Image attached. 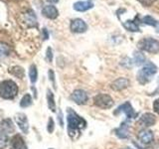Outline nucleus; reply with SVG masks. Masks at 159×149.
<instances>
[{
    "label": "nucleus",
    "mask_w": 159,
    "mask_h": 149,
    "mask_svg": "<svg viewBox=\"0 0 159 149\" xmlns=\"http://www.w3.org/2000/svg\"><path fill=\"white\" fill-rule=\"evenodd\" d=\"M67 122L69 136L73 139L77 138L76 134H78V136H80L81 131L87 126V121L70 107L68 108L67 111Z\"/></svg>",
    "instance_id": "f257e3e1"
},
{
    "label": "nucleus",
    "mask_w": 159,
    "mask_h": 149,
    "mask_svg": "<svg viewBox=\"0 0 159 149\" xmlns=\"http://www.w3.org/2000/svg\"><path fill=\"white\" fill-rule=\"evenodd\" d=\"M158 69L157 67L151 62L146 63L144 66L139 70L137 74H136V79L139 84H145L151 81L152 77L157 73Z\"/></svg>",
    "instance_id": "f03ea898"
},
{
    "label": "nucleus",
    "mask_w": 159,
    "mask_h": 149,
    "mask_svg": "<svg viewBox=\"0 0 159 149\" xmlns=\"http://www.w3.org/2000/svg\"><path fill=\"white\" fill-rule=\"evenodd\" d=\"M18 94L17 84L11 79H5L0 83V97L4 99H13Z\"/></svg>",
    "instance_id": "7ed1b4c3"
},
{
    "label": "nucleus",
    "mask_w": 159,
    "mask_h": 149,
    "mask_svg": "<svg viewBox=\"0 0 159 149\" xmlns=\"http://www.w3.org/2000/svg\"><path fill=\"white\" fill-rule=\"evenodd\" d=\"M138 49L151 54L159 53V42L153 38H144L137 43Z\"/></svg>",
    "instance_id": "20e7f679"
},
{
    "label": "nucleus",
    "mask_w": 159,
    "mask_h": 149,
    "mask_svg": "<svg viewBox=\"0 0 159 149\" xmlns=\"http://www.w3.org/2000/svg\"><path fill=\"white\" fill-rule=\"evenodd\" d=\"M93 103H94V106L99 108L107 109V108L112 107L114 102H113V99L111 97V96H108V94H106V93H99L93 97Z\"/></svg>",
    "instance_id": "39448f33"
},
{
    "label": "nucleus",
    "mask_w": 159,
    "mask_h": 149,
    "mask_svg": "<svg viewBox=\"0 0 159 149\" xmlns=\"http://www.w3.org/2000/svg\"><path fill=\"white\" fill-rule=\"evenodd\" d=\"M20 22L23 23V25L27 28H34L37 27V17L35 15V12L31 9L26 10L22 15H21V19H20Z\"/></svg>",
    "instance_id": "423d86ee"
},
{
    "label": "nucleus",
    "mask_w": 159,
    "mask_h": 149,
    "mask_svg": "<svg viewBox=\"0 0 159 149\" xmlns=\"http://www.w3.org/2000/svg\"><path fill=\"white\" fill-rule=\"evenodd\" d=\"M120 112H123L124 114H125L128 119L135 118L138 115V113L134 111L132 106H131V103L129 102H125L124 103H122L121 106H119L116 111H113V114L114 115H117V114H119Z\"/></svg>",
    "instance_id": "0eeeda50"
},
{
    "label": "nucleus",
    "mask_w": 159,
    "mask_h": 149,
    "mask_svg": "<svg viewBox=\"0 0 159 149\" xmlns=\"http://www.w3.org/2000/svg\"><path fill=\"white\" fill-rule=\"evenodd\" d=\"M70 29L73 33H78V34H81V33H84L88 30V25L87 23L84 21L83 19H74L72 20L71 25H70Z\"/></svg>",
    "instance_id": "6e6552de"
},
{
    "label": "nucleus",
    "mask_w": 159,
    "mask_h": 149,
    "mask_svg": "<svg viewBox=\"0 0 159 149\" xmlns=\"http://www.w3.org/2000/svg\"><path fill=\"white\" fill-rule=\"evenodd\" d=\"M14 118H15V122H16L18 127L21 129V131L25 134H27L29 131V123L26 114H24L22 112H18L15 114Z\"/></svg>",
    "instance_id": "1a4fd4ad"
},
{
    "label": "nucleus",
    "mask_w": 159,
    "mask_h": 149,
    "mask_svg": "<svg viewBox=\"0 0 159 149\" xmlns=\"http://www.w3.org/2000/svg\"><path fill=\"white\" fill-rule=\"evenodd\" d=\"M71 98L77 104H79V106L86 104L89 101L88 93L84 91H83V89H76V91H74V93L71 96Z\"/></svg>",
    "instance_id": "9d476101"
},
{
    "label": "nucleus",
    "mask_w": 159,
    "mask_h": 149,
    "mask_svg": "<svg viewBox=\"0 0 159 149\" xmlns=\"http://www.w3.org/2000/svg\"><path fill=\"white\" fill-rule=\"evenodd\" d=\"M153 132L149 129H142L138 132V139L143 144H150L153 141Z\"/></svg>",
    "instance_id": "9b49d317"
},
{
    "label": "nucleus",
    "mask_w": 159,
    "mask_h": 149,
    "mask_svg": "<svg viewBox=\"0 0 159 149\" xmlns=\"http://www.w3.org/2000/svg\"><path fill=\"white\" fill-rule=\"evenodd\" d=\"M42 14L46 18L54 20L59 16V11L54 5H46L42 9Z\"/></svg>",
    "instance_id": "f8f14e48"
},
{
    "label": "nucleus",
    "mask_w": 159,
    "mask_h": 149,
    "mask_svg": "<svg viewBox=\"0 0 159 149\" xmlns=\"http://www.w3.org/2000/svg\"><path fill=\"white\" fill-rule=\"evenodd\" d=\"M155 122H156V116L150 112L142 114L140 119H139V123H140L141 125L145 126V127L152 126L155 124Z\"/></svg>",
    "instance_id": "ddd939ff"
},
{
    "label": "nucleus",
    "mask_w": 159,
    "mask_h": 149,
    "mask_svg": "<svg viewBox=\"0 0 159 149\" xmlns=\"http://www.w3.org/2000/svg\"><path fill=\"white\" fill-rule=\"evenodd\" d=\"M128 86H129V81L127 79L118 78L111 84V88L113 91L120 92V91H123V89H125L126 88H128Z\"/></svg>",
    "instance_id": "4468645a"
},
{
    "label": "nucleus",
    "mask_w": 159,
    "mask_h": 149,
    "mask_svg": "<svg viewBox=\"0 0 159 149\" xmlns=\"http://www.w3.org/2000/svg\"><path fill=\"white\" fill-rule=\"evenodd\" d=\"M11 149H27L26 144H25L21 135L16 134L11 139Z\"/></svg>",
    "instance_id": "2eb2a0df"
},
{
    "label": "nucleus",
    "mask_w": 159,
    "mask_h": 149,
    "mask_svg": "<svg viewBox=\"0 0 159 149\" xmlns=\"http://www.w3.org/2000/svg\"><path fill=\"white\" fill-rule=\"evenodd\" d=\"M74 9L78 12H84L93 7V3L91 1H78L74 3Z\"/></svg>",
    "instance_id": "dca6fc26"
},
{
    "label": "nucleus",
    "mask_w": 159,
    "mask_h": 149,
    "mask_svg": "<svg viewBox=\"0 0 159 149\" xmlns=\"http://www.w3.org/2000/svg\"><path fill=\"white\" fill-rule=\"evenodd\" d=\"M114 133L116 135L121 139H125L128 137V123L126 121H124L120 124V126L118 128L114 129Z\"/></svg>",
    "instance_id": "f3484780"
},
{
    "label": "nucleus",
    "mask_w": 159,
    "mask_h": 149,
    "mask_svg": "<svg viewBox=\"0 0 159 149\" xmlns=\"http://www.w3.org/2000/svg\"><path fill=\"white\" fill-rule=\"evenodd\" d=\"M1 130L2 133L4 134H9L10 132H13L14 131V124L11 121V119H4L1 122Z\"/></svg>",
    "instance_id": "a211bd4d"
},
{
    "label": "nucleus",
    "mask_w": 159,
    "mask_h": 149,
    "mask_svg": "<svg viewBox=\"0 0 159 149\" xmlns=\"http://www.w3.org/2000/svg\"><path fill=\"white\" fill-rule=\"evenodd\" d=\"M122 25H123V27L129 32H139L140 31L138 24L134 21V20H127V21L123 22Z\"/></svg>",
    "instance_id": "6ab92c4d"
},
{
    "label": "nucleus",
    "mask_w": 159,
    "mask_h": 149,
    "mask_svg": "<svg viewBox=\"0 0 159 149\" xmlns=\"http://www.w3.org/2000/svg\"><path fill=\"white\" fill-rule=\"evenodd\" d=\"M47 102H48V107L51 109V111L56 112V102H55L54 93L50 89L47 91Z\"/></svg>",
    "instance_id": "aec40b11"
},
{
    "label": "nucleus",
    "mask_w": 159,
    "mask_h": 149,
    "mask_svg": "<svg viewBox=\"0 0 159 149\" xmlns=\"http://www.w3.org/2000/svg\"><path fill=\"white\" fill-rule=\"evenodd\" d=\"M29 78L30 81H31L32 84H35L37 82L38 79V71H37V67L35 65H31L29 69Z\"/></svg>",
    "instance_id": "412c9836"
},
{
    "label": "nucleus",
    "mask_w": 159,
    "mask_h": 149,
    "mask_svg": "<svg viewBox=\"0 0 159 149\" xmlns=\"http://www.w3.org/2000/svg\"><path fill=\"white\" fill-rule=\"evenodd\" d=\"M32 104V97L30 93L24 94L23 97L21 98V102H20V106L21 107H28Z\"/></svg>",
    "instance_id": "4be33fe9"
},
{
    "label": "nucleus",
    "mask_w": 159,
    "mask_h": 149,
    "mask_svg": "<svg viewBox=\"0 0 159 149\" xmlns=\"http://www.w3.org/2000/svg\"><path fill=\"white\" fill-rule=\"evenodd\" d=\"M10 73H11L12 74H14V76H16L19 79H23L24 76H25L24 70L21 67H19V66L12 67L11 69H10Z\"/></svg>",
    "instance_id": "5701e85b"
},
{
    "label": "nucleus",
    "mask_w": 159,
    "mask_h": 149,
    "mask_svg": "<svg viewBox=\"0 0 159 149\" xmlns=\"http://www.w3.org/2000/svg\"><path fill=\"white\" fill-rule=\"evenodd\" d=\"M145 56L140 53V52H135L134 53V58H133V61H134V64L137 65V66H140L143 63H145Z\"/></svg>",
    "instance_id": "b1692460"
},
{
    "label": "nucleus",
    "mask_w": 159,
    "mask_h": 149,
    "mask_svg": "<svg viewBox=\"0 0 159 149\" xmlns=\"http://www.w3.org/2000/svg\"><path fill=\"white\" fill-rule=\"evenodd\" d=\"M142 22L144 24L149 25V26H153V27H155L156 25H157V21H156V20L154 19L152 16H149V15H147V16H145V17H143Z\"/></svg>",
    "instance_id": "393cba45"
},
{
    "label": "nucleus",
    "mask_w": 159,
    "mask_h": 149,
    "mask_svg": "<svg viewBox=\"0 0 159 149\" xmlns=\"http://www.w3.org/2000/svg\"><path fill=\"white\" fill-rule=\"evenodd\" d=\"M8 144V135L1 133L0 134V149H4Z\"/></svg>",
    "instance_id": "a878e982"
},
{
    "label": "nucleus",
    "mask_w": 159,
    "mask_h": 149,
    "mask_svg": "<svg viewBox=\"0 0 159 149\" xmlns=\"http://www.w3.org/2000/svg\"><path fill=\"white\" fill-rule=\"evenodd\" d=\"M10 49L7 44L0 43V56H7L9 55Z\"/></svg>",
    "instance_id": "bb28decb"
},
{
    "label": "nucleus",
    "mask_w": 159,
    "mask_h": 149,
    "mask_svg": "<svg viewBox=\"0 0 159 149\" xmlns=\"http://www.w3.org/2000/svg\"><path fill=\"white\" fill-rule=\"evenodd\" d=\"M54 129H55V123H54V120H53V118L52 117H50L49 118V120H48V125H47V130L49 133H52L54 131Z\"/></svg>",
    "instance_id": "cd10ccee"
},
{
    "label": "nucleus",
    "mask_w": 159,
    "mask_h": 149,
    "mask_svg": "<svg viewBox=\"0 0 159 149\" xmlns=\"http://www.w3.org/2000/svg\"><path fill=\"white\" fill-rule=\"evenodd\" d=\"M46 58L48 60V62L51 63L53 61V51H52V48H48L47 49V52H46Z\"/></svg>",
    "instance_id": "c85d7f7f"
},
{
    "label": "nucleus",
    "mask_w": 159,
    "mask_h": 149,
    "mask_svg": "<svg viewBox=\"0 0 159 149\" xmlns=\"http://www.w3.org/2000/svg\"><path fill=\"white\" fill-rule=\"evenodd\" d=\"M49 79H50V81L52 82L53 87L56 88V83H55V74H54V72L52 71V70H50V71H49Z\"/></svg>",
    "instance_id": "c756f323"
},
{
    "label": "nucleus",
    "mask_w": 159,
    "mask_h": 149,
    "mask_svg": "<svg viewBox=\"0 0 159 149\" xmlns=\"http://www.w3.org/2000/svg\"><path fill=\"white\" fill-rule=\"evenodd\" d=\"M153 111H155L157 114H159V98L155 99L153 102Z\"/></svg>",
    "instance_id": "7c9ffc66"
},
{
    "label": "nucleus",
    "mask_w": 159,
    "mask_h": 149,
    "mask_svg": "<svg viewBox=\"0 0 159 149\" xmlns=\"http://www.w3.org/2000/svg\"><path fill=\"white\" fill-rule=\"evenodd\" d=\"M154 0H140V2L144 5V6H150V5L153 3Z\"/></svg>",
    "instance_id": "2f4dec72"
},
{
    "label": "nucleus",
    "mask_w": 159,
    "mask_h": 149,
    "mask_svg": "<svg viewBox=\"0 0 159 149\" xmlns=\"http://www.w3.org/2000/svg\"><path fill=\"white\" fill-rule=\"evenodd\" d=\"M43 33H44V39H45V40L48 39V38H49V34H48V32H47V30H46V29H43Z\"/></svg>",
    "instance_id": "473e14b6"
},
{
    "label": "nucleus",
    "mask_w": 159,
    "mask_h": 149,
    "mask_svg": "<svg viewBox=\"0 0 159 149\" xmlns=\"http://www.w3.org/2000/svg\"><path fill=\"white\" fill-rule=\"evenodd\" d=\"M47 1L50 2V3H53V4H54V3H57V2L59 1V0H47Z\"/></svg>",
    "instance_id": "72a5a7b5"
},
{
    "label": "nucleus",
    "mask_w": 159,
    "mask_h": 149,
    "mask_svg": "<svg viewBox=\"0 0 159 149\" xmlns=\"http://www.w3.org/2000/svg\"><path fill=\"white\" fill-rule=\"evenodd\" d=\"M123 149H132V148H129V147H127V148H123Z\"/></svg>",
    "instance_id": "f704fd0d"
},
{
    "label": "nucleus",
    "mask_w": 159,
    "mask_h": 149,
    "mask_svg": "<svg viewBox=\"0 0 159 149\" xmlns=\"http://www.w3.org/2000/svg\"><path fill=\"white\" fill-rule=\"evenodd\" d=\"M50 149H53V148H50Z\"/></svg>",
    "instance_id": "c9c22d12"
}]
</instances>
